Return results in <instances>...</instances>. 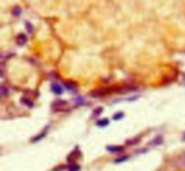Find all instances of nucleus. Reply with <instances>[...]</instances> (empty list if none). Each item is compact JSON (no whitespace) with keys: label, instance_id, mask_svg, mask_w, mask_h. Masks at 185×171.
I'll return each instance as SVG.
<instances>
[{"label":"nucleus","instance_id":"obj_1","mask_svg":"<svg viewBox=\"0 0 185 171\" xmlns=\"http://www.w3.org/2000/svg\"><path fill=\"white\" fill-rule=\"evenodd\" d=\"M67 104H68V101H66V100H56V101L51 104V108H53L54 111H63Z\"/></svg>","mask_w":185,"mask_h":171},{"label":"nucleus","instance_id":"obj_2","mask_svg":"<svg viewBox=\"0 0 185 171\" xmlns=\"http://www.w3.org/2000/svg\"><path fill=\"white\" fill-rule=\"evenodd\" d=\"M111 90H113V89H98V90H94V91H91L90 94H91L93 97H103V96H107V94L113 93Z\"/></svg>","mask_w":185,"mask_h":171},{"label":"nucleus","instance_id":"obj_3","mask_svg":"<svg viewBox=\"0 0 185 171\" xmlns=\"http://www.w3.org/2000/svg\"><path fill=\"white\" fill-rule=\"evenodd\" d=\"M16 43L19 46H24V44L27 43V34H26V33H19L16 37Z\"/></svg>","mask_w":185,"mask_h":171},{"label":"nucleus","instance_id":"obj_4","mask_svg":"<svg viewBox=\"0 0 185 171\" xmlns=\"http://www.w3.org/2000/svg\"><path fill=\"white\" fill-rule=\"evenodd\" d=\"M50 89H51V91L54 93V94H57V96H60V94H63V87L58 84V83H51V86H50Z\"/></svg>","mask_w":185,"mask_h":171},{"label":"nucleus","instance_id":"obj_5","mask_svg":"<svg viewBox=\"0 0 185 171\" xmlns=\"http://www.w3.org/2000/svg\"><path fill=\"white\" fill-rule=\"evenodd\" d=\"M124 147L122 146H107V151L110 153H122Z\"/></svg>","mask_w":185,"mask_h":171},{"label":"nucleus","instance_id":"obj_6","mask_svg":"<svg viewBox=\"0 0 185 171\" xmlns=\"http://www.w3.org/2000/svg\"><path fill=\"white\" fill-rule=\"evenodd\" d=\"M48 127H50V126H46V128H44V130L41 131L40 134H37V136H36V137H34V139H32V141H33V143H37V141H39V140L44 139V136H46V134H47V131H48Z\"/></svg>","mask_w":185,"mask_h":171},{"label":"nucleus","instance_id":"obj_7","mask_svg":"<svg viewBox=\"0 0 185 171\" xmlns=\"http://www.w3.org/2000/svg\"><path fill=\"white\" fill-rule=\"evenodd\" d=\"M108 123H110L108 118H100V120H97V126H98V127H105Z\"/></svg>","mask_w":185,"mask_h":171},{"label":"nucleus","instance_id":"obj_8","mask_svg":"<svg viewBox=\"0 0 185 171\" xmlns=\"http://www.w3.org/2000/svg\"><path fill=\"white\" fill-rule=\"evenodd\" d=\"M22 103H23L24 106H27V107H33V101L32 100H29L27 97H22Z\"/></svg>","mask_w":185,"mask_h":171},{"label":"nucleus","instance_id":"obj_9","mask_svg":"<svg viewBox=\"0 0 185 171\" xmlns=\"http://www.w3.org/2000/svg\"><path fill=\"white\" fill-rule=\"evenodd\" d=\"M128 158H130V155H122V157L115 158V160H114V163H124V161H127Z\"/></svg>","mask_w":185,"mask_h":171},{"label":"nucleus","instance_id":"obj_10","mask_svg":"<svg viewBox=\"0 0 185 171\" xmlns=\"http://www.w3.org/2000/svg\"><path fill=\"white\" fill-rule=\"evenodd\" d=\"M67 168H68V171H80V165L78 164H70Z\"/></svg>","mask_w":185,"mask_h":171},{"label":"nucleus","instance_id":"obj_11","mask_svg":"<svg viewBox=\"0 0 185 171\" xmlns=\"http://www.w3.org/2000/svg\"><path fill=\"white\" fill-rule=\"evenodd\" d=\"M12 13H13V16H20V14H22V9L16 6V7L12 9Z\"/></svg>","mask_w":185,"mask_h":171},{"label":"nucleus","instance_id":"obj_12","mask_svg":"<svg viewBox=\"0 0 185 171\" xmlns=\"http://www.w3.org/2000/svg\"><path fill=\"white\" fill-rule=\"evenodd\" d=\"M64 87H66V89H68V90H74V89H76V84H74V83L64 82Z\"/></svg>","mask_w":185,"mask_h":171},{"label":"nucleus","instance_id":"obj_13","mask_svg":"<svg viewBox=\"0 0 185 171\" xmlns=\"http://www.w3.org/2000/svg\"><path fill=\"white\" fill-rule=\"evenodd\" d=\"M124 117V113L122 111H118V113H115V115H114L113 118L114 120H120V118H122Z\"/></svg>","mask_w":185,"mask_h":171},{"label":"nucleus","instance_id":"obj_14","mask_svg":"<svg viewBox=\"0 0 185 171\" xmlns=\"http://www.w3.org/2000/svg\"><path fill=\"white\" fill-rule=\"evenodd\" d=\"M26 29H27V30H29V32H30V33L33 32V26L30 25L29 22H26Z\"/></svg>","mask_w":185,"mask_h":171},{"label":"nucleus","instance_id":"obj_15","mask_svg":"<svg viewBox=\"0 0 185 171\" xmlns=\"http://www.w3.org/2000/svg\"><path fill=\"white\" fill-rule=\"evenodd\" d=\"M101 111H103V107H98V108H96V110H94V115H98Z\"/></svg>","mask_w":185,"mask_h":171},{"label":"nucleus","instance_id":"obj_16","mask_svg":"<svg viewBox=\"0 0 185 171\" xmlns=\"http://www.w3.org/2000/svg\"><path fill=\"white\" fill-rule=\"evenodd\" d=\"M161 141H162V139H161V137H158L157 140H153V141H151V144H160Z\"/></svg>","mask_w":185,"mask_h":171},{"label":"nucleus","instance_id":"obj_17","mask_svg":"<svg viewBox=\"0 0 185 171\" xmlns=\"http://www.w3.org/2000/svg\"><path fill=\"white\" fill-rule=\"evenodd\" d=\"M138 141H140V137L135 139V140H128V144H135V143H138Z\"/></svg>","mask_w":185,"mask_h":171},{"label":"nucleus","instance_id":"obj_18","mask_svg":"<svg viewBox=\"0 0 185 171\" xmlns=\"http://www.w3.org/2000/svg\"><path fill=\"white\" fill-rule=\"evenodd\" d=\"M184 163H185V155H184Z\"/></svg>","mask_w":185,"mask_h":171},{"label":"nucleus","instance_id":"obj_19","mask_svg":"<svg viewBox=\"0 0 185 171\" xmlns=\"http://www.w3.org/2000/svg\"><path fill=\"white\" fill-rule=\"evenodd\" d=\"M184 141H185V134H184Z\"/></svg>","mask_w":185,"mask_h":171}]
</instances>
